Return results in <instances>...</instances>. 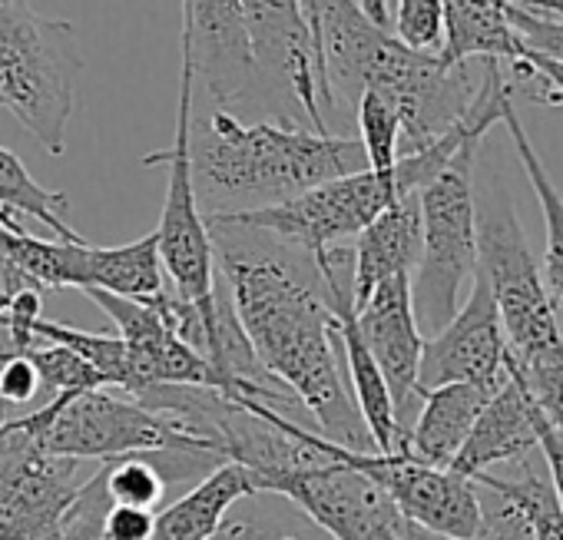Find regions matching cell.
<instances>
[{
	"label": "cell",
	"mask_w": 563,
	"mask_h": 540,
	"mask_svg": "<svg viewBox=\"0 0 563 540\" xmlns=\"http://www.w3.org/2000/svg\"><path fill=\"white\" fill-rule=\"evenodd\" d=\"M156 524V514L146 507H130V504H110L103 514V537L107 540H150Z\"/></svg>",
	"instance_id": "1f68e13d"
},
{
	"label": "cell",
	"mask_w": 563,
	"mask_h": 540,
	"mask_svg": "<svg viewBox=\"0 0 563 540\" xmlns=\"http://www.w3.org/2000/svg\"><path fill=\"white\" fill-rule=\"evenodd\" d=\"M527 57L550 77V84L556 87V93H560V103H563V64H553V60H547V57H540V54H530L527 51Z\"/></svg>",
	"instance_id": "e575fe53"
},
{
	"label": "cell",
	"mask_w": 563,
	"mask_h": 540,
	"mask_svg": "<svg viewBox=\"0 0 563 540\" xmlns=\"http://www.w3.org/2000/svg\"><path fill=\"white\" fill-rule=\"evenodd\" d=\"M14 431L31 434L47 454L70 461H113L126 454H212V444L173 415L153 411L133 398L97 392L54 395L41 411L8 421ZM219 461V458H216Z\"/></svg>",
	"instance_id": "277c9868"
},
{
	"label": "cell",
	"mask_w": 563,
	"mask_h": 540,
	"mask_svg": "<svg viewBox=\"0 0 563 540\" xmlns=\"http://www.w3.org/2000/svg\"><path fill=\"white\" fill-rule=\"evenodd\" d=\"M103 471H107V494L113 504L153 510L166 497L169 481L163 477L159 464H153V454L113 458V461H103Z\"/></svg>",
	"instance_id": "d4e9b609"
},
{
	"label": "cell",
	"mask_w": 563,
	"mask_h": 540,
	"mask_svg": "<svg viewBox=\"0 0 563 540\" xmlns=\"http://www.w3.org/2000/svg\"><path fill=\"white\" fill-rule=\"evenodd\" d=\"M14 212L44 222L51 232H57L67 242H80L77 229L67 222V196L41 186L11 150L0 146V225L21 232V222L14 219Z\"/></svg>",
	"instance_id": "7402d4cb"
},
{
	"label": "cell",
	"mask_w": 563,
	"mask_h": 540,
	"mask_svg": "<svg viewBox=\"0 0 563 540\" xmlns=\"http://www.w3.org/2000/svg\"><path fill=\"white\" fill-rule=\"evenodd\" d=\"M421 252V206L418 192L391 202L372 219L352 249V302L355 309L391 276H411Z\"/></svg>",
	"instance_id": "2e32d148"
},
{
	"label": "cell",
	"mask_w": 563,
	"mask_h": 540,
	"mask_svg": "<svg viewBox=\"0 0 563 540\" xmlns=\"http://www.w3.org/2000/svg\"><path fill=\"white\" fill-rule=\"evenodd\" d=\"M206 225L219 252L225 296L258 365L312 411L322 438L349 451H375L339 365L335 316L316 258L258 229Z\"/></svg>",
	"instance_id": "6da1fadb"
},
{
	"label": "cell",
	"mask_w": 563,
	"mask_h": 540,
	"mask_svg": "<svg viewBox=\"0 0 563 540\" xmlns=\"http://www.w3.org/2000/svg\"><path fill=\"white\" fill-rule=\"evenodd\" d=\"M325 451L329 458L322 464L282 474L268 491L289 497L335 540H424V533L398 514L378 481L332 454L329 438Z\"/></svg>",
	"instance_id": "ba28073f"
},
{
	"label": "cell",
	"mask_w": 563,
	"mask_h": 540,
	"mask_svg": "<svg viewBox=\"0 0 563 540\" xmlns=\"http://www.w3.org/2000/svg\"><path fill=\"white\" fill-rule=\"evenodd\" d=\"M252 47V87L262 84L275 100L306 113L316 133H329L319 107V60L309 0H242Z\"/></svg>",
	"instance_id": "9c48e42d"
},
{
	"label": "cell",
	"mask_w": 563,
	"mask_h": 540,
	"mask_svg": "<svg viewBox=\"0 0 563 540\" xmlns=\"http://www.w3.org/2000/svg\"><path fill=\"white\" fill-rule=\"evenodd\" d=\"M355 117H358L368 169L388 173L398 163V143H401V117L395 103L375 90H365L355 103Z\"/></svg>",
	"instance_id": "cb8c5ba5"
},
{
	"label": "cell",
	"mask_w": 563,
	"mask_h": 540,
	"mask_svg": "<svg viewBox=\"0 0 563 540\" xmlns=\"http://www.w3.org/2000/svg\"><path fill=\"white\" fill-rule=\"evenodd\" d=\"M0 345H4V349H11V342H8V332H4V326H0ZM14 352V349H11Z\"/></svg>",
	"instance_id": "8d00e7d4"
},
{
	"label": "cell",
	"mask_w": 563,
	"mask_h": 540,
	"mask_svg": "<svg viewBox=\"0 0 563 540\" xmlns=\"http://www.w3.org/2000/svg\"><path fill=\"white\" fill-rule=\"evenodd\" d=\"M510 24L520 37V44L530 54H540L553 64H563V18L556 14H533L510 4Z\"/></svg>",
	"instance_id": "f1b7e54d"
},
{
	"label": "cell",
	"mask_w": 563,
	"mask_h": 540,
	"mask_svg": "<svg viewBox=\"0 0 563 540\" xmlns=\"http://www.w3.org/2000/svg\"><path fill=\"white\" fill-rule=\"evenodd\" d=\"M192 67L183 57L179 70V110H176V136L173 146L163 153L143 156V166H166V202L163 216L156 225L159 239V258L169 276V286L176 296L196 306L206 332V349L209 335L216 329L219 316V289H216V249L212 235L206 225V216L199 209L196 183H192V166H189V133H192Z\"/></svg>",
	"instance_id": "52a82bcc"
},
{
	"label": "cell",
	"mask_w": 563,
	"mask_h": 540,
	"mask_svg": "<svg viewBox=\"0 0 563 540\" xmlns=\"http://www.w3.org/2000/svg\"><path fill=\"white\" fill-rule=\"evenodd\" d=\"M533 428H537V448L543 451V461H547V471H550L553 497H556V504L563 510V431L553 428L537 408H533Z\"/></svg>",
	"instance_id": "d6a6232c"
},
{
	"label": "cell",
	"mask_w": 563,
	"mask_h": 540,
	"mask_svg": "<svg viewBox=\"0 0 563 540\" xmlns=\"http://www.w3.org/2000/svg\"><path fill=\"white\" fill-rule=\"evenodd\" d=\"M41 309H44L41 289H27V293L14 296V302H11V309L4 316V332H8V342H11L14 352L24 355L31 345H37L34 326H37V319H44Z\"/></svg>",
	"instance_id": "4dcf8cb0"
},
{
	"label": "cell",
	"mask_w": 563,
	"mask_h": 540,
	"mask_svg": "<svg viewBox=\"0 0 563 540\" xmlns=\"http://www.w3.org/2000/svg\"><path fill=\"white\" fill-rule=\"evenodd\" d=\"M481 143L461 146L444 169L418 189L421 252L411 268V306L424 339L438 335L461 309V293L477 273L474 156Z\"/></svg>",
	"instance_id": "5b68a950"
},
{
	"label": "cell",
	"mask_w": 563,
	"mask_h": 540,
	"mask_svg": "<svg viewBox=\"0 0 563 540\" xmlns=\"http://www.w3.org/2000/svg\"><path fill=\"white\" fill-rule=\"evenodd\" d=\"M391 34L421 54L444 44V0H391Z\"/></svg>",
	"instance_id": "4316f807"
},
{
	"label": "cell",
	"mask_w": 563,
	"mask_h": 540,
	"mask_svg": "<svg viewBox=\"0 0 563 540\" xmlns=\"http://www.w3.org/2000/svg\"><path fill=\"white\" fill-rule=\"evenodd\" d=\"M332 454L362 467L391 497L398 514L424 537L471 540L481 530V494L477 484L451 467L424 464L405 451H349L332 441Z\"/></svg>",
	"instance_id": "30bf717a"
},
{
	"label": "cell",
	"mask_w": 563,
	"mask_h": 540,
	"mask_svg": "<svg viewBox=\"0 0 563 540\" xmlns=\"http://www.w3.org/2000/svg\"><path fill=\"white\" fill-rule=\"evenodd\" d=\"M110 494H107V471L100 467L90 481L80 484L74 504L64 514V540H107L103 537V514L110 510Z\"/></svg>",
	"instance_id": "83f0119b"
},
{
	"label": "cell",
	"mask_w": 563,
	"mask_h": 540,
	"mask_svg": "<svg viewBox=\"0 0 563 540\" xmlns=\"http://www.w3.org/2000/svg\"><path fill=\"white\" fill-rule=\"evenodd\" d=\"M37 375H41V385L51 392V395H80V392H97V388H107L103 375L87 362L80 359L74 349L67 345H31L24 352Z\"/></svg>",
	"instance_id": "484cf974"
},
{
	"label": "cell",
	"mask_w": 563,
	"mask_h": 540,
	"mask_svg": "<svg viewBox=\"0 0 563 540\" xmlns=\"http://www.w3.org/2000/svg\"><path fill=\"white\" fill-rule=\"evenodd\" d=\"M438 57L444 64L527 57L507 0H444V44Z\"/></svg>",
	"instance_id": "d6986e66"
},
{
	"label": "cell",
	"mask_w": 563,
	"mask_h": 540,
	"mask_svg": "<svg viewBox=\"0 0 563 540\" xmlns=\"http://www.w3.org/2000/svg\"><path fill=\"white\" fill-rule=\"evenodd\" d=\"M41 392V375L34 368V362L21 352H8L0 359V398H4L11 408L31 405Z\"/></svg>",
	"instance_id": "f546056e"
},
{
	"label": "cell",
	"mask_w": 563,
	"mask_h": 540,
	"mask_svg": "<svg viewBox=\"0 0 563 540\" xmlns=\"http://www.w3.org/2000/svg\"><path fill=\"white\" fill-rule=\"evenodd\" d=\"M507 339L500 329V316L494 296L481 273L471 279L467 302L454 312V319L421 349V392L441 385H477L497 392L507 378Z\"/></svg>",
	"instance_id": "7c38bea8"
},
{
	"label": "cell",
	"mask_w": 563,
	"mask_h": 540,
	"mask_svg": "<svg viewBox=\"0 0 563 540\" xmlns=\"http://www.w3.org/2000/svg\"><path fill=\"white\" fill-rule=\"evenodd\" d=\"M70 458L47 454L31 434L0 428V540H64L77 491Z\"/></svg>",
	"instance_id": "8fae6325"
},
{
	"label": "cell",
	"mask_w": 563,
	"mask_h": 540,
	"mask_svg": "<svg viewBox=\"0 0 563 540\" xmlns=\"http://www.w3.org/2000/svg\"><path fill=\"white\" fill-rule=\"evenodd\" d=\"M84 289H103L123 299L153 302L166 289V268L159 258L156 232L126 245H90Z\"/></svg>",
	"instance_id": "ffe728a7"
},
{
	"label": "cell",
	"mask_w": 563,
	"mask_h": 540,
	"mask_svg": "<svg viewBox=\"0 0 563 540\" xmlns=\"http://www.w3.org/2000/svg\"><path fill=\"white\" fill-rule=\"evenodd\" d=\"M8 352H11V349H4V345H0V359H4ZM8 411H11V405H8L4 398H0V428H4V425L11 421V418H8Z\"/></svg>",
	"instance_id": "d590c367"
},
{
	"label": "cell",
	"mask_w": 563,
	"mask_h": 540,
	"mask_svg": "<svg viewBox=\"0 0 563 540\" xmlns=\"http://www.w3.org/2000/svg\"><path fill=\"white\" fill-rule=\"evenodd\" d=\"M474 216H477V273L484 276L494 296L507 352L527 355L540 345L563 339L556 326V306L527 245L514 199L490 183L484 186L481 196L474 192Z\"/></svg>",
	"instance_id": "8992f818"
},
{
	"label": "cell",
	"mask_w": 563,
	"mask_h": 540,
	"mask_svg": "<svg viewBox=\"0 0 563 540\" xmlns=\"http://www.w3.org/2000/svg\"><path fill=\"white\" fill-rule=\"evenodd\" d=\"M80 70L70 21L44 18L31 0H0V107L51 156H64Z\"/></svg>",
	"instance_id": "3957f363"
},
{
	"label": "cell",
	"mask_w": 563,
	"mask_h": 540,
	"mask_svg": "<svg viewBox=\"0 0 563 540\" xmlns=\"http://www.w3.org/2000/svg\"><path fill=\"white\" fill-rule=\"evenodd\" d=\"M183 57L216 103L252 93V47L242 0H183Z\"/></svg>",
	"instance_id": "5bb4252c"
},
{
	"label": "cell",
	"mask_w": 563,
	"mask_h": 540,
	"mask_svg": "<svg viewBox=\"0 0 563 540\" xmlns=\"http://www.w3.org/2000/svg\"><path fill=\"white\" fill-rule=\"evenodd\" d=\"M252 494H258L255 477L242 464L219 461L192 491L156 514L150 540H206L225 520L229 507Z\"/></svg>",
	"instance_id": "ac0fdd59"
},
{
	"label": "cell",
	"mask_w": 563,
	"mask_h": 540,
	"mask_svg": "<svg viewBox=\"0 0 563 540\" xmlns=\"http://www.w3.org/2000/svg\"><path fill=\"white\" fill-rule=\"evenodd\" d=\"M490 395L494 392L477 388V385L428 388L421 395V408L405 438V454H411L424 464H434V467H451V461L464 448V441Z\"/></svg>",
	"instance_id": "e0dca14e"
},
{
	"label": "cell",
	"mask_w": 563,
	"mask_h": 540,
	"mask_svg": "<svg viewBox=\"0 0 563 540\" xmlns=\"http://www.w3.org/2000/svg\"><path fill=\"white\" fill-rule=\"evenodd\" d=\"M500 123L510 133V143H514V150L520 156V166H523V173L530 179V189H533V196L540 202V212H543V229H547V252H543V268H540L543 286H547L553 302H563V196L556 192L537 146L530 143L527 130L520 126V117H517L514 103L504 107Z\"/></svg>",
	"instance_id": "44dd1931"
},
{
	"label": "cell",
	"mask_w": 563,
	"mask_h": 540,
	"mask_svg": "<svg viewBox=\"0 0 563 540\" xmlns=\"http://www.w3.org/2000/svg\"><path fill=\"white\" fill-rule=\"evenodd\" d=\"M504 368L520 382L533 408L563 431V339L540 345L527 355H510Z\"/></svg>",
	"instance_id": "603a6c76"
},
{
	"label": "cell",
	"mask_w": 563,
	"mask_h": 540,
	"mask_svg": "<svg viewBox=\"0 0 563 540\" xmlns=\"http://www.w3.org/2000/svg\"><path fill=\"white\" fill-rule=\"evenodd\" d=\"M189 166L209 212L258 209L312 186L368 169L362 140L316 133L292 123H242L229 110L192 120Z\"/></svg>",
	"instance_id": "7a4b0ae2"
},
{
	"label": "cell",
	"mask_w": 563,
	"mask_h": 540,
	"mask_svg": "<svg viewBox=\"0 0 563 540\" xmlns=\"http://www.w3.org/2000/svg\"><path fill=\"white\" fill-rule=\"evenodd\" d=\"M206 540H296V537L275 533V530H268V527H262V524H255V520H229V517H225V520L216 527V533L206 537Z\"/></svg>",
	"instance_id": "836d02e7"
},
{
	"label": "cell",
	"mask_w": 563,
	"mask_h": 540,
	"mask_svg": "<svg viewBox=\"0 0 563 540\" xmlns=\"http://www.w3.org/2000/svg\"><path fill=\"white\" fill-rule=\"evenodd\" d=\"M358 332L375 359V365L385 375V385L395 401L398 428L408 438L411 421H415V401H421V349L424 335L415 319L411 306V276H391L385 279L358 309H355Z\"/></svg>",
	"instance_id": "4fadbf2b"
},
{
	"label": "cell",
	"mask_w": 563,
	"mask_h": 540,
	"mask_svg": "<svg viewBox=\"0 0 563 540\" xmlns=\"http://www.w3.org/2000/svg\"><path fill=\"white\" fill-rule=\"evenodd\" d=\"M533 448H537L533 405H530L527 392L520 388V382L507 372L504 385L481 408L464 448L451 461V471L474 481L477 474L490 471L494 464H517V461L530 458Z\"/></svg>",
	"instance_id": "9a60e30c"
}]
</instances>
